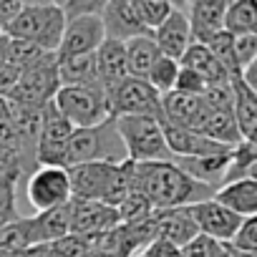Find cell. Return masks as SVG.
<instances>
[{
	"instance_id": "cell-1",
	"label": "cell",
	"mask_w": 257,
	"mask_h": 257,
	"mask_svg": "<svg viewBox=\"0 0 257 257\" xmlns=\"http://www.w3.org/2000/svg\"><path fill=\"white\" fill-rule=\"evenodd\" d=\"M134 192L144 194L154 209H182L212 199L217 189L192 179L174 162H147L134 169Z\"/></svg>"
},
{
	"instance_id": "cell-2",
	"label": "cell",
	"mask_w": 257,
	"mask_h": 257,
	"mask_svg": "<svg viewBox=\"0 0 257 257\" xmlns=\"http://www.w3.org/2000/svg\"><path fill=\"white\" fill-rule=\"evenodd\" d=\"M66 28L63 11L58 3H23V11L3 31L8 38L38 46L43 53H56Z\"/></svg>"
},
{
	"instance_id": "cell-3",
	"label": "cell",
	"mask_w": 257,
	"mask_h": 257,
	"mask_svg": "<svg viewBox=\"0 0 257 257\" xmlns=\"http://www.w3.org/2000/svg\"><path fill=\"white\" fill-rule=\"evenodd\" d=\"M121 164L126 162V149L118 137V128L113 116L98 126L91 128H73L66 149V169L78 167V164Z\"/></svg>"
},
{
	"instance_id": "cell-4",
	"label": "cell",
	"mask_w": 257,
	"mask_h": 257,
	"mask_svg": "<svg viewBox=\"0 0 257 257\" xmlns=\"http://www.w3.org/2000/svg\"><path fill=\"white\" fill-rule=\"evenodd\" d=\"M116 128L126 149V159L134 164L147 162H172L167 149L164 126L152 116H116Z\"/></svg>"
},
{
	"instance_id": "cell-5",
	"label": "cell",
	"mask_w": 257,
	"mask_h": 257,
	"mask_svg": "<svg viewBox=\"0 0 257 257\" xmlns=\"http://www.w3.org/2000/svg\"><path fill=\"white\" fill-rule=\"evenodd\" d=\"M61 88L58 81V58L56 53H46L38 63H33L31 68H26L16 83V88L11 91V101L33 111H41L46 103H51L56 98Z\"/></svg>"
},
{
	"instance_id": "cell-6",
	"label": "cell",
	"mask_w": 257,
	"mask_h": 257,
	"mask_svg": "<svg viewBox=\"0 0 257 257\" xmlns=\"http://www.w3.org/2000/svg\"><path fill=\"white\" fill-rule=\"evenodd\" d=\"M53 103L66 116L73 128H91L111 118L106 93L98 88H81V86H61Z\"/></svg>"
},
{
	"instance_id": "cell-7",
	"label": "cell",
	"mask_w": 257,
	"mask_h": 257,
	"mask_svg": "<svg viewBox=\"0 0 257 257\" xmlns=\"http://www.w3.org/2000/svg\"><path fill=\"white\" fill-rule=\"evenodd\" d=\"M73 134V126L51 101L41 108V132L36 144V164L38 167H61L66 169V149Z\"/></svg>"
},
{
	"instance_id": "cell-8",
	"label": "cell",
	"mask_w": 257,
	"mask_h": 257,
	"mask_svg": "<svg viewBox=\"0 0 257 257\" xmlns=\"http://www.w3.org/2000/svg\"><path fill=\"white\" fill-rule=\"evenodd\" d=\"M108 111L111 116H152L162 121V96L139 78H123L108 93Z\"/></svg>"
},
{
	"instance_id": "cell-9",
	"label": "cell",
	"mask_w": 257,
	"mask_h": 257,
	"mask_svg": "<svg viewBox=\"0 0 257 257\" xmlns=\"http://www.w3.org/2000/svg\"><path fill=\"white\" fill-rule=\"evenodd\" d=\"M26 197H28L31 207L36 209V214L51 212L56 207H66L73 199L71 197L68 172L61 169V167H38L28 177Z\"/></svg>"
},
{
	"instance_id": "cell-10",
	"label": "cell",
	"mask_w": 257,
	"mask_h": 257,
	"mask_svg": "<svg viewBox=\"0 0 257 257\" xmlns=\"http://www.w3.org/2000/svg\"><path fill=\"white\" fill-rule=\"evenodd\" d=\"M106 41V31H103V21L101 16H78L66 21L63 36H61V46L56 51V58H73V56H86V53H96L98 46Z\"/></svg>"
},
{
	"instance_id": "cell-11",
	"label": "cell",
	"mask_w": 257,
	"mask_h": 257,
	"mask_svg": "<svg viewBox=\"0 0 257 257\" xmlns=\"http://www.w3.org/2000/svg\"><path fill=\"white\" fill-rule=\"evenodd\" d=\"M184 209L192 217V222L197 224L199 234H204L214 242H232V237L237 234V229L242 224L239 214L229 212L227 207H222L214 199H204V202H197Z\"/></svg>"
},
{
	"instance_id": "cell-12",
	"label": "cell",
	"mask_w": 257,
	"mask_h": 257,
	"mask_svg": "<svg viewBox=\"0 0 257 257\" xmlns=\"http://www.w3.org/2000/svg\"><path fill=\"white\" fill-rule=\"evenodd\" d=\"M101 21H103L106 38H113L121 43L139 36H152L139 16L137 0H106L101 11Z\"/></svg>"
},
{
	"instance_id": "cell-13",
	"label": "cell",
	"mask_w": 257,
	"mask_h": 257,
	"mask_svg": "<svg viewBox=\"0 0 257 257\" xmlns=\"http://www.w3.org/2000/svg\"><path fill=\"white\" fill-rule=\"evenodd\" d=\"M68 212H71V234H81V237L93 239L118 224V212L103 202L71 199Z\"/></svg>"
},
{
	"instance_id": "cell-14",
	"label": "cell",
	"mask_w": 257,
	"mask_h": 257,
	"mask_svg": "<svg viewBox=\"0 0 257 257\" xmlns=\"http://www.w3.org/2000/svg\"><path fill=\"white\" fill-rule=\"evenodd\" d=\"M68 182H71V197L73 199H91L103 202L106 189L111 184V177L116 172V164L96 162V164H78L68 167Z\"/></svg>"
},
{
	"instance_id": "cell-15",
	"label": "cell",
	"mask_w": 257,
	"mask_h": 257,
	"mask_svg": "<svg viewBox=\"0 0 257 257\" xmlns=\"http://www.w3.org/2000/svg\"><path fill=\"white\" fill-rule=\"evenodd\" d=\"M207 111H209V106L202 101V96H189V93H179V91H169L162 96V121L169 126L197 132L207 116Z\"/></svg>"
},
{
	"instance_id": "cell-16",
	"label": "cell",
	"mask_w": 257,
	"mask_h": 257,
	"mask_svg": "<svg viewBox=\"0 0 257 257\" xmlns=\"http://www.w3.org/2000/svg\"><path fill=\"white\" fill-rule=\"evenodd\" d=\"M189 8L187 21L192 28V43H207L212 36L224 31V13H227V0H194L187 3Z\"/></svg>"
},
{
	"instance_id": "cell-17",
	"label": "cell",
	"mask_w": 257,
	"mask_h": 257,
	"mask_svg": "<svg viewBox=\"0 0 257 257\" xmlns=\"http://www.w3.org/2000/svg\"><path fill=\"white\" fill-rule=\"evenodd\" d=\"M152 38L162 56L174 58V61H179L184 56V51L192 46V28H189L187 13L179 8V3H174L172 16L152 33Z\"/></svg>"
},
{
	"instance_id": "cell-18",
	"label": "cell",
	"mask_w": 257,
	"mask_h": 257,
	"mask_svg": "<svg viewBox=\"0 0 257 257\" xmlns=\"http://www.w3.org/2000/svg\"><path fill=\"white\" fill-rule=\"evenodd\" d=\"M96 66H98V78L103 86V93H108L116 83L128 78L126 73V48L121 41L106 38L98 51H96Z\"/></svg>"
},
{
	"instance_id": "cell-19",
	"label": "cell",
	"mask_w": 257,
	"mask_h": 257,
	"mask_svg": "<svg viewBox=\"0 0 257 257\" xmlns=\"http://www.w3.org/2000/svg\"><path fill=\"white\" fill-rule=\"evenodd\" d=\"M154 217H157V237L172 242L179 249L199 234L197 224L192 222L184 207L182 209H154Z\"/></svg>"
},
{
	"instance_id": "cell-20",
	"label": "cell",
	"mask_w": 257,
	"mask_h": 257,
	"mask_svg": "<svg viewBox=\"0 0 257 257\" xmlns=\"http://www.w3.org/2000/svg\"><path fill=\"white\" fill-rule=\"evenodd\" d=\"M212 199L227 207L229 212L239 214L242 219L257 217V182L254 179H237V182L222 184Z\"/></svg>"
},
{
	"instance_id": "cell-21",
	"label": "cell",
	"mask_w": 257,
	"mask_h": 257,
	"mask_svg": "<svg viewBox=\"0 0 257 257\" xmlns=\"http://www.w3.org/2000/svg\"><path fill=\"white\" fill-rule=\"evenodd\" d=\"M28 227H31V242H33V247L51 244V242L71 234V212H68V204L66 207H56L51 212H41L36 217H28Z\"/></svg>"
},
{
	"instance_id": "cell-22",
	"label": "cell",
	"mask_w": 257,
	"mask_h": 257,
	"mask_svg": "<svg viewBox=\"0 0 257 257\" xmlns=\"http://www.w3.org/2000/svg\"><path fill=\"white\" fill-rule=\"evenodd\" d=\"M58 81H61V86H81V88H98V91H103L101 78H98L96 53L61 58L58 61Z\"/></svg>"
},
{
	"instance_id": "cell-23",
	"label": "cell",
	"mask_w": 257,
	"mask_h": 257,
	"mask_svg": "<svg viewBox=\"0 0 257 257\" xmlns=\"http://www.w3.org/2000/svg\"><path fill=\"white\" fill-rule=\"evenodd\" d=\"M123 48H126V73H128V78L147 81L149 78V71L162 58L154 38L152 36H139V38L126 41Z\"/></svg>"
},
{
	"instance_id": "cell-24",
	"label": "cell",
	"mask_w": 257,
	"mask_h": 257,
	"mask_svg": "<svg viewBox=\"0 0 257 257\" xmlns=\"http://www.w3.org/2000/svg\"><path fill=\"white\" fill-rule=\"evenodd\" d=\"M179 66L192 68L197 76H202V81H204L207 86L227 83V81L232 78V76L222 68V63L209 53V48H207V46H202V43H192V46L184 51V56L179 58Z\"/></svg>"
},
{
	"instance_id": "cell-25",
	"label": "cell",
	"mask_w": 257,
	"mask_h": 257,
	"mask_svg": "<svg viewBox=\"0 0 257 257\" xmlns=\"http://www.w3.org/2000/svg\"><path fill=\"white\" fill-rule=\"evenodd\" d=\"M197 132L202 137L222 144V147H229V149H234V147L242 144V134H239V128H237V121H234V113L232 111H214V108H209Z\"/></svg>"
},
{
	"instance_id": "cell-26",
	"label": "cell",
	"mask_w": 257,
	"mask_h": 257,
	"mask_svg": "<svg viewBox=\"0 0 257 257\" xmlns=\"http://www.w3.org/2000/svg\"><path fill=\"white\" fill-rule=\"evenodd\" d=\"M224 31L229 36H257V0H232V3H227Z\"/></svg>"
},
{
	"instance_id": "cell-27",
	"label": "cell",
	"mask_w": 257,
	"mask_h": 257,
	"mask_svg": "<svg viewBox=\"0 0 257 257\" xmlns=\"http://www.w3.org/2000/svg\"><path fill=\"white\" fill-rule=\"evenodd\" d=\"M209 53L222 63V68L229 73V76H239V63H237V56H234V36H229L227 31H219L217 36H212L207 43Z\"/></svg>"
},
{
	"instance_id": "cell-28",
	"label": "cell",
	"mask_w": 257,
	"mask_h": 257,
	"mask_svg": "<svg viewBox=\"0 0 257 257\" xmlns=\"http://www.w3.org/2000/svg\"><path fill=\"white\" fill-rule=\"evenodd\" d=\"M177 76H179V61L162 56V58L154 63V68L149 71V78H147V83H149V86H152V88H154L159 96H164V93L174 91Z\"/></svg>"
},
{
	"instance_id": "cell-29",
	"label": "cell",
	"mask_w": 257,
	"mask_h": 257,
	"mask_svg": "<svg viewBox=\"0 0 257 257\" xmlns=\"http://www.w3.org/2000/svg\"><path fill=\"white\" fill-rule=\"evenodd\" d=\"M118 224H137V222H144L154 214V207L149 204V199L139 192H132L118 207Z\"/></svg>"
},
{
	"instance_id": "cell-30",
	"label": "cell",
	"mask_w": 257,
	"mask_h": 257,
	"mask_svg": "<svg viewBox=\"0 0 257 257\" xmlns=\"http://www.w3.org/2000/svg\"><path fill=\"white\" fill-rule=\"evenodd\" d=\"M48 257H86L93 249V239L91 237H81V234H66L51 244H43Z\"/></svg>"
},
{
	"instance_id": "cell-31",
	"label": "cell",
	"mask_w": 257,
	"mask_h": 257,
	"mask_svg": "<svg viewBox=\"0 0 257 257\" xmlns=\"http://www.w3.org/2000/svg\"><path fill=\"white\" fill-rule=\"evenodd\" d=\"M137 8H139V16L147 26L149 33H154L174 11V3L172 0H137Z\"/></svg>"
},
{
	"instance_id": "cell-32",
	"label": "cell",
	"mask_w": 257,
	"mask_h": 257,
	"mask_svg": "<svg viewBox=\"0 0 257 257\" xmlns=\"http://www.w3.org/2000/svg\"><path fill=\"white\" fill-rule=\"evenodd\" d=\"M237 252L242 254H249V252H257V217H244L237 234L232 237L229 242Z\"/></svg>"
},
{
	"instance_id": "cell-33",
	"label": "cell",
	"mask_w": 257,
	"mask_h": 257,
	"mask_svg": "<svg viewBox=\"0 0 257 257\" xmlns=\"http://www.w3.org/2000/svg\"><path fill=\"white\" fill-rule=\"evenodd\" d=\"M202 101L214 108V111H232V83H217V86H207L202 93Z\"/></svg>"
},
{
	"instance_id": "cell-34",
	"label": "cell",
	"mask_w": 257,
	"mask_h": 257,
	"mask_svg": "<svg viewBox=\"0 0 257 257\" xmlns=\"http://www.w3.org/2000/svg\"><path fill=\"white\" fill-rule=\"evenodd\" d=\"M58 8L63 11V18H78V16H101L103 0H61Z\"/></svg>"
},
{
	"instance_id": "cell-35",
	"label": "cell",
	"mask_w": 257,
	"mask_h": 257,
	"mask_svg": "<svg viewBox=\"0 0 257 257\" xmlns=\"http://www.w3.org/2000/svg\"><path fill=\"white\" fill-rule=\"evenodd\" d=\"M219 244L222 242H214L204 234H197L192 242H187L179 249V254L182 257H219Z\"/></svg>"
},
{
	"instance_id": "cell-36",
	"label": "cell",
	"mask_w": 257,
	"mask_h": 257,
	"mask_svg": "<svg viewBox=\"0 0 257 257\" xmlns=\"http://www.w3.org/2000/svg\"><path fill=\"white\" fill-rule=\"evenodd\" d=\"M207 88V83L202 81V76H197L192 68L187 66H179V76H177V83H174V91L179 93H189V96H202Z\"/></svg>"
},
{
	"instance_id": "cell-37",
	"label": "cell",
	"mask_w": 257,
	"mask_h": 257,
	"mask_svg": "<svg viewBox=\"0 0 257 257\" xmlns=\"http://www.w3.org/2000/svg\"><path fill=\"white\" fill-rule=\"evenodd\" d=\"M234 56H237L239 71L247 68L257 58V36H234Z\"/></svg>"
},
{
	"instance_id": "cell-38",
	"label": "cell",
	"mask_w": 257,
	"mask_h": 257,
	"mask_svg": "<svg viewBox=\"0 0 257 257\" xmlns=\"http://www.w3.org/2000/svg\"><path fill=\"white\" fill-rule=\"evenodd\" d=\"M23 3L26 0H0V33L16 21V16L23 11Z\"/></svg>"
},
{
	"instance_id": "cell-39",
	"label": "cell",
	"mask_w": 257,
	"mask_h": 257,
	"mask_svg": "<svg viewBox=\"0 0 257 257\" xmlns=\"http://www.w3.org/2000/svg\"><path fill=\"white\" fill-rule=\"evenodd\" d=\"M144 252H147L149 257H182V254H179V247H174L172 242L159 239V237H157Z\"/></svg>"
},
{
	"instance_id": "cell-40",
	"label": "cell",
	"mask_w": 257,
	"mask_h": 257,
	"mask_svg": "<svg viewBox=\"0 0 257 257\" xmlns=\"http://www.w3.org/2000/svg\"><path fill=\"white\" fill-rule=\"evenodd\" d=\"M239 76H242V81L247 83V88L257 96V58H254L247 68H242V73H239Z\"/></svg>"
},
{
	"instance_id": "cell-41",
	"label": "cell",
	"mask_w": 257,
	"mask_h": 257,
	"mask_svg": "<svg viewBox=\"0 0 257 257\" xmlns=\"http://www.w3.org/2000/svg\"><path fill=\"white\" fill-rule=\"evenodd\" d=\"M219 257H242V252H237L229 242H222L219 244Z\"/></svg>"
},
{
	"instance_id": "cell-42",
	"label": "cell",
	"mask_w": 257,
	"mask_h": 257,
	"mask_svg": "<svg viewBox=\"0 0 257 257\" xmlns=\"http://www.w3.org/2000/svg\"><path fill=\"white\" fill-rule=\"evenodd\" d=\"M244 179H254V182H257V162L249 167V172H247V177H244Z\"/></svg>"
},
{
	"instance_id": "cell-43",
	"label": "cell",
	"mask_w": 257,
	"mask_h": 257,
	"mask_svg": "<svg viewBox=\"0 0 257 257\" xmlns=\"http://www.w3.org/2000/svg\"><path fill=\"white\" fill-rule=\"evenodd\" d=\"M86 257H108V254H103V252H98V249H91Z\"/></svg>"
},
{
	"instance_id": "cell-44",
	"label": "cell",
	"mask_w": 257,
	"mask_h": 257,
	"mask_svg": "<svg viewBox=\"0 0 257 257\" xmlns=\"http://www.w3.org/2000/svg\"><path fill=\"white\" fill-rule=\"evenodd\" d=\"M134 257H149V254H147V252H137Z\"/></svg>"
},
{
	"instance_id": "cell-45",
	"label": "cell",
	"mask_w": 257,
	"mask_h": 257,
	"mask_svg": "<svg viewBox=\"0 0 257 257\" xmlns=\"http://www.w3.org/2000/svg\"><path fill=\"white\" fill-rule=\"evenodd\" d=\"M242 257H257V252H249V254H242Z\"/></svg>"
}]
</instances>
